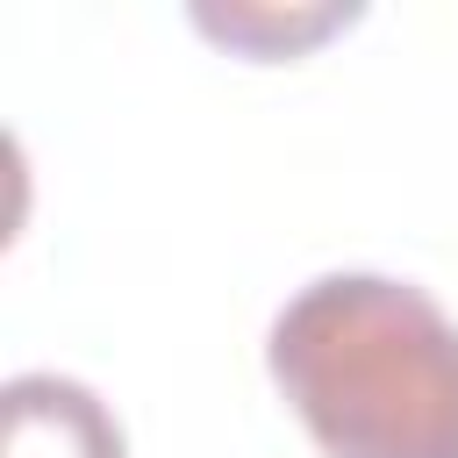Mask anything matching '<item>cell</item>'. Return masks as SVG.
Here are the masks:
<instances>
[{
    "label": "cell",
    "mask_w": 458,
    "mask_h": 458,
    "mask_svg": "<svg viewBox=\"0 0 458 458\" xmlns=\"http://www.w3.org/2000/svg\"><path fill=\"white\" fill-rule=\"evenodd\" d=\"M322 458H458V322L394 272H322L265 329Z\"/></svg>",
    "instance_id": "obj_1"
},
{
    "label": "cell",
    "mask_w": 458,
    "mask_h": 458,
    "mask_svg": "<svg viewBox=\"0 0 458 458\" xmlns=\"http://www.w3.org/2000/svg\"><path fill=\"white\" fill-rule=\"evenodd\" d=\"M193 21H200L215 43H229V50L293 57V50L322 43L329 29L358 21V7H351V0H308V7H279V0H229V7H215V0H200Z\"/></svg>",
    "instance_id": "obj_3"
},
{
    "label": "cell",
    "mask_w": 458,
    "mask_h": 458,
    "mask_svg": "<svg viewBox=\"0 0 458 458\" xmlns=\"http://www.w3.org/2000/svg\"><path fill=\"white\" fill-rule=\"evenodd\" d=\"M0 458H122V422L86 379L14 372L0 386Z\"/></svg>",
    "instance_id": "obj_2"
}]
</instances>
